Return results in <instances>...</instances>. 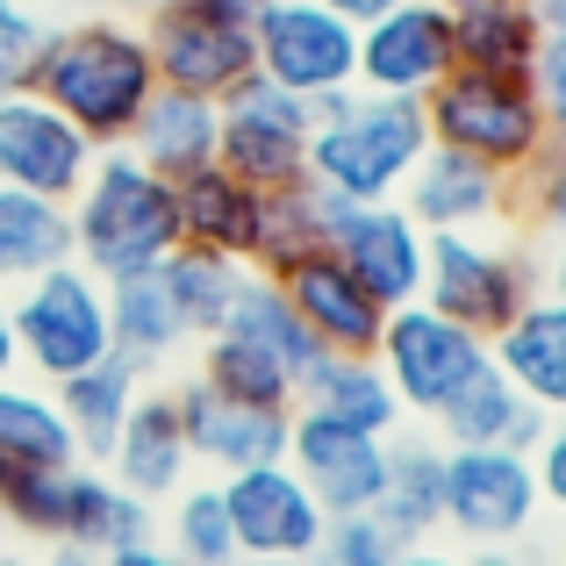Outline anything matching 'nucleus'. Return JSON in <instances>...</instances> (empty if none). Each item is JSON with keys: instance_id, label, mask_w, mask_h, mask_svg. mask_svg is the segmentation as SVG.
<instances>
[{"instance_id": "obj_6", "label": "nucleus", "mask_w": 566, "mask_h": 566, "mask_svg": "<svg viewBox=\"0 0 566 566\" xmlns=\"http://www.w3.org/2000/svg\"><path fill=\"white\" fill-rule=\"evenodd\" d=\"M538 294V265L524 244H495L481 230H430L423 244V302L438 316L467 323L473 337H495L516 308Z\"/></svg>"}, {"instance_id": "obj_31", "label": "nucleus", "mask_w": 566, "mask_h": 566, "mask_svg": "<svg viewBox=\"0 0 566 566\" xmlns=\"http://www.w3.org/2000/svg\"><path fill=\"white\" fill-rule=\"evenodd\" d=\"M65 259H72L65 201L0 187V287H22V280L51 273V265H65Z\"/></svg>"}, {"instance_id": "obj_29", "label": "nucleus", "mask_w": 566, "mask_h": 566, "mask_svg": "<svg viewBox=\"0 0 566 566\" xmlns=\"http://www.w3.org/2000/svg\"><path fill=\"white\" fill-rule=\"evenodd\" d=\"M222 331L244 337L251 352H265L273 366H287L294 387H302V374L323 359V345L308 337V323L294 316V302L280 294V280H265V273H244V280H237V302H230V316H222Z\"/></svg>"}, {"instance_id": "obj_51", "label": "nucleus", "mask_w": 566, "mask_h": 566, "mask_svg": "<svg viewBox=\"0 0 566 566\" xmlns=\"http://www.w3.org/2000/svg\"><path fill=\"white\" fill-rule=\"evenodd\" d=\"M244 566H316V559H244Z\"/></svg>"}, {"instance_id": "obj_47", "label": "nucleus", "mask_w": 566, "mask_h": 566, "mask_svg": "<svg viewBox=\"0 0 566 566\" xmlns=\"http://www.w3.org/2000/svg\"><path fill=\"white\" fill-rule=\"evenodd\" d=\"M43 566H101V553H80V545H51Z\"/></svg>"}, {"instance_id": "obj_15", "label": "nucleus", "mask_w": 566, "mask_h": 566, "mask_svg": "<svg viewBox=\"0 0 566 566\" xmlns=\"http://www.w3.org/2000/svg\"><path fill=\"white\" fill-rule=\"evenodd\" d=\"M287 467L308 481L323 516H359L387 488V438H366L352 423H331L316 409H294L287 423Z\"/></svg>"}, {"instance_id": "obj_7", "label": "nucleus", "mask_w": 566, "mask_h": 566, "mask_svg": "<svg viewBox=\"0 0 566 566\" xmlns=\"http://www.w3.org/2000/svg\"><path fill=\"white\" fill-rule=\"evenodd\" d=\"M251 72L294 101L359 86V29L323 0H265L251 8Z\"/></svg>"}, {"instance_id": "obj_52", "label": "nucleus", "mask_w": 566, "mask_h": 566, "mask_svg": "<svg viewBox=\"0 0 566 566\" xmlns=\"http://www.w3.org/2000/svg\"><path fill=\"white\" fill-rule=\"evenodd\" d=\"M438 8H473V0H438Z\"/></svg>"}, {"instance_id": "obj_32", "label": "nucleus", "mask_w": 566, "mask_h": 566, "mask_svg": "<svg viewBox=\"0 0 566 566\" xmlns=\"http://www.w3.org/2000/svg\"><path fill=\"white\" fill-rule=\"evenodd\" d=\"M0 467H80L72 423L57 409V395L22 380H0Z\"/></svg>"}, {"instance_id": "obj_25", "label": "nucleus", "mask_w": 566, "mask_h": 566, "mask_svg": "<svg viewBox=\"0 0 566 566\" xmlns=\"http://www.w3.org/2000/svg\"><path fill=\"white\" fill-rule=\"evenodd\" d=\"M430 423L444 430V444H502V452H531V444L545 438V409L516 395V387L495 374V359H488V374H473L459 387Z\"/></svg>"}, {"instance_id": "obj_43", "label": "nucleus", "mask_w": 566, "mask_h": 566, "mask_svg": "<svg viewBox=\"0 0 566 566\" xmlns=\"http://www.w3.org/2000/svg\"><path fill=\"white\" fill-rule=\"evenodd\" d=\"M545 237H553V251H545V294H559V302H566V216Z\"/></svg>"}, {"instance_id": "obj_34", "label": "nucleus", "mask_w": 566, "mask_h": 566, "mask_svg": "<svg viewBox=\"0 0 566 566\" xmlns=\"http://www.w3.org/2000/svg\"><path fill=\"white\" fill-rule=\"evenodd\" d=\"M193 380H208L230 401H251V409H294V374L273 366L265 352H251L244 337H230V331L201 337V374Z\"/></svg>"}, {"instance_id": "obj_4", "label": "nucleus", "mask_w": 566, "mask_h": 566, "mask_svg": "<svg viewBox=\"0 0 566 566\" xmlns=\"http://www.w3.org/2000/svg\"><path fill=\"white\" fill-rule=\"evenodd\" d=\"M423 123H430V144L481 158L502 180H516V172L553 144V123H545V108H538L531 72H467V65H452L423 94Z\"/></svg>"}, {"instance_id": "obj_55", "label": "nucleus", "mask_w": 566, "mask_h": 566, "mask_svg": "<svg viewBox=\"0 0 566 566\" xmlns=\"http://www.w3.org/2000/svg\"><path fill=\"white\" fill-rule=\"evenodd\" d=\"M251 8H265V0H251Z\"/></svg>"}, {"instance_id": "obj_11", "label": "nucleus", "mask_w": 566, "mask_h": 566, "mask_svg": "<svg viewBox=\"0 0 566 566\" xmlns=\"http://www.w3.org/2000/svg\"><path fill=\"white\" fill-rule=\"evenodd\" d=\"M438 510L459 538L473 545H516L538 516V473L531 452H502V444H444L438 473Z\"/></svg>"}, {"instance_id": "obj_3", "label": "nucleus", "mask_w": 566, "mask_h": 566, "mask_svg": "<svg viewBox=\"0 0 566 566\" xmlns=\"http://www.w3.org/2000/svg\"><path fill=\"white\" fill-rule=\"evenodd\" d=\"M308 115H316L308 123V187L323 201H395L416 158L430 151L423 101L345 86V94L308 101Z\"/></svg>"}, {"instance_id": "obj_30", "label": "nucleus", "mask_w": 566, "mask_h": 566, "mask_svg": "<svg viewBox=\"0 0 566 566\" xmlns=\"http://www.w3.org/2000/svg\"><path fill=\"white\" fill-rule=\"evenodd\" d=\"M438 473H444V444H430V438H387V488H380L374 516L395 531L401 545H423L430 531L444 524Z\"/></svg>"}, {"instance_id": "obj_17", "label": "nucleus", "mask_w": 566, "mask_h": 566, "mask_svg": "<svg viewBox=\"0 0 566 566\" xmlns=\"http://www.w3.org/2000/svg\"><path fill=\"white\" fill-rule=\"evenodd\" d=\"M180 401V430H187V452L216 473H244V467H273L287 459V423L294 409H251V401L216 395L208 380L172 387Z\"/></svg>"}, {"instance_id": "obj_1", "label": "nucleus", "mask_w": 566, "mask_h": 566, "mask_svg": "<svg viewBox=\"0 0 566 566\" xmlns=\"http://www.w3.org/2000/svg\"><path fill=\"white\" fill-rule=\"evenodd\" d=\"M29 94L51 101L94 151L129 144L137 115L158 94V65L144 43L137 14H80V22H51L43 57L29 72Z\"/></svg>"}, {"instance_id": "obj_5", "label": "nucleus", "mask_w": 566, "mask_h": 566, "mask_svg": "<svg viewBox=\"0 0 566 566\" xmlns=\"http://www.w3.org/2000/svg\"><path fill=\"white\" fill-rule=\"evenodd\" d=\"M8 323H14V359L57 387L108 359V280L65 259L51 273L8 287Z\"/></svg>"}, {"instance_id": "obj_27", "label": "nucleus", "mask_w": 566, "mask_h": 566, "mask_svg": "<svg viewBox=\"0 0 566 566\" xmlns=\"http://www.w3.org/2000/svg\"><path fill=\"white\" fill-rule=\"evenodd\" d=\"M180 345H187V331H180V316H172L158 273L108 280V352H115V359H129L144 380H151Z\"/></svg>"}, {"instance_id": "obj_28", "label": "nucleus", "mask_w": 566, "mask_h": 566, "mask_svg": "<svg viewBox=\"0 0 566 566\" xmlns=\"http://www.w3.org/2000/svg\"><path fill=\"white\" fill-rule=\"evenodd\" d=\"M545 51V29L524 0H473L452 8V57L467 72H531Z\"/></svg>"}, {"instance_id": "obj_14", "label": "nucleus", "mask_w": 566, "mask_h": 566, "mask_svg": "<svg viewBox=\"0 0 566 566\" xmlns=\"http://www.w3.org/2000/svg\"><path fill=\"white\" fill-rule=\"evenodd\" d=\"M452 8L438 0H401V8L359 22V86L395 101H423L452 72Z\"/></svg>"}, {"instance_id": "obj_8", "label": "nucleus", "mask_w": 566, "mask_h": 566, "mask_svg": "<svg viewBox=\"0 0 566 566\" xmlns=\"http://www.w3.org/2000/svg\"><path fill=\"white\" fill-rule=\"evenodd\" d=\"M374 359H380L387 387H395L401 416H438L473 374H488V337L438 316L430 302H401V308H387Z\"/></svg>"}, {"instance_id": "obj_46", "label": "nucleus", "mask_w": 566, "mask_h": 566, "mask_svg": "<svg viewBox=\"0 0 566 566\" xmlns=\"http://www.w3.org/2000/svg\"><path fill=\"white\" fill-rule=\"evenodd\" d=\"M531 14H538L545 36H566V0H531Z\"/></svg>"}, {"instance_id": "obj_33", "label": "nucleus", "mask_w": 566, "mask_h": 566, "mask_svg": "<svg viewBox=\"0 0 566 566\" xmlns=\"http://www.w3.org/2000/svg\"><path fill=\"white\" fill-rule=\"evenodd\" d=\"M244 273H251V265H230V259L193 251V244H180L166 265H158V287H166V302H172V316H180L187 345H201V337L222 331V316H230L237 280H244Z\"/></svg>"}, {"instance_id": "obj_49", "label": "nucleus", "mask_w": 566, "mask_h": 566, "mask_svg": "<svg viewBox=\"0 0 566 566\" xmlns=\"http://www.w3.org/2000/svg\"><path fill=\"white\" fill-rule=\"evenodd\" d=\"M86 8H94V14H144L151 0H86Z\"/></svg>"}, {"instance_id": "obj_10", "label": "nucleus", "mask_w": 566, "mask_h": 566, "mask_svg": "<svg viewBox=\"0 0 566 566\" xmlns=\"http://www.w3.org/2000/svg\"><path fill=\"white\" fill-rule=\"evenodd\" d=\"M423 244L430 230L401 201H323V251L380 308L423 302Z\"/></svg>"}, {"instance_id": "obj_54", "label": "nucleus", "mask_w": 566, "mask_h": 566, "mask_svg": "<svg viewBox=\"0 0 566 566\" xmlns=\"http://www.w3.org/2000/svg\"><path fill=\"white\" fill-rule=\"evenodd\" d=\"M65 8H86V0H65Z\"/></svg>"}, {"instance_id": "obj_41", "label": "nucleus", "mask_w": 566, "mask_h": 566, "mask_svg": "<svg viewBox=\"0 0 566 566\" xmlns=\"http://www.w3.org/2000/svg\"><path fill=\"white\" fill-rule=\"evenodd\" d=\"M531 86H538V108L553 123V137H566V36H545L538 65H531Z\"/></svg>"}, {"instance_id": "obj_38", "label": "nucleus", "mask_w": 566, "mask_h": 566, "mask_svg": "<svg viewBox=\"0 0 566 566\" xmlns=\"http://www.w3.org/2000/svg\"><path fill=\"white\" fill-rule=\"evenodd\" d=\"M559 216H566V137H553L510 180V222H524V230H553Z\"/></svg>"}, {"instance_id": "obj_40", "label": "nucleus", "mask_w": 566, "mask_h": 566, "mask_svg": "<svg viewBox=\"0 0 566 566\" xmlns=\"http://www.w3.org/2000/svg\"><path fill=\"white\" fill-rule=\"evenodd\" d=\"M531 473H538V502L566 510V409L545 416V438L531 444Z\"/></svg>"}, {"instance_id": "obj_21", "label": "nucleus", "mask_w": 566, "mask_h": 566, "mask_svg": "<svg viewBox=\"0 0 566 566\" xmlns=\"http://www.w3.org/2000/svg\"><path fill=\"white\" fill-rule=\"evenodd\" d=\"M172 201H180V244L193 251H216L230 265L259 259V230H265V193L251 180L222 166H201L187 180H172Z\"/></svg>"}, {"instance_id": "obj_36", "label": "nucleus", "mask_w": 566, "mask_h": 566, "mask_svg": "<svg viewBox=\"0 0 566 566\" xmlns=\"http://www.w3.org/2000/svg\"><path fill=\"white\" fill-rule=\"evenodd\" d=\"M172 553H180L187 566H244L216 481H208V488H180V510H172Z\"/></svg>"}, {"instance_id": "obj_26", "label": "nucleus", "mask_w": 566, "mask_h": 566, "mask_svg": "<svg viewBox=\"0 0 566 566\" xmlns=\"http://www.w3.org/2000/svg\"><path fill=\"white\" fill-rule=\"evenodd\" d=\"M57 395V409H65V423H72V444H80V459L86 467H101V459L115 452V430H123V416H129V401L144 395V374L129 359H101V366H86V374H72V380H57L51 387Z\"/></svg>"}, {"instance_id": "obj_39", "label": "nucleus", "mask_w": 566, "mask_h": 566, "mask_svg": "<svg viewBox=\"0 0 566 566\" xmlns=\"http://www.w3.org/2000/svg\"><path fill=\"white\" fill-rule=\"evenodd\" d=\"M43 36H51L43 8L0 0V94H22L29 86V72H36V57H43Z\"/></svg>"}, {"instance_id": "obj_20", "label": "nucleus", "mask_w": 566, "mask_h": 566, "mask_svg": "<svg viewBox=\"0 0 566 566\" xmlns=\"http://www.w3.org/2000/svg\"><path fill=\"white\" fill-rule=\"evenodd\" d=\"M187 467H193V452H187V430H180V401L166 387H144L129 401L123 430H115V452L101 459V473L158 510V495H180L187 488Z\"/></svg>"}, {"instance_id": "obj_42", "label": "nucleus", "mask_w": 566, "mask_h": 566, "mask_svg": "<svg viewBox=\"0 0 566 566\" xmlns=\"http://www.w3.org/2000/svg\"><path fill=\"white\" fill-rule=\"evenodd\" d=\"M101 566H187V559L158 538H137V545H123V553H101Z\"/></svg>"}, {"instance_id": "obj_9", "label": "nucleus", "mask_w": 566, "mask_h": 566, "mask_svg": "<svg viewBox=\"0 0 566 566\" xmlns=\"http://www.w3.org/2000/svg\"><path fill=\"white\" fill-rule=\"evenodd\" d=\"M308 101L280 94L273 80H237L216 101V166L251 180L259 193L273 187H302L308 180Z\"/></svg>"}, {"instance_id": "obj_24", "label": "nucleus", "mask_w": 566, "mask_h": 566, "mask_svg": "<svg viewBox=\"0 0 566 566\" xmlns=\"http://www.w3.org/2000/svg\"><path fill=\"white\" fill-rule=\"evenodd\" d=\"M129 151L158 172V180H187V172L216 166V101L208 94H180V86H158L151 108L129 129Z\"/></svg>"}, {"instance_id": "obj_44", "label": "nucleus", "mask_w": 566, "mask_h": 566, "mask_svg": "<svg viewBox=\"0 0 566 566\" xmlns=\"http://www.w3.org/2000/svg\"><path fill=\"white\" fill-rule=\"evenodd\" d=\"M323 8H331V14H345V22L359 29V22H374V14H387V8H401V0H323Z\"/></svg>"}, {"instance_id": "obj_23", "label": "nucleus", "mask_w": 566, "mask_h": 566, "mask_svg": "<svg viewBox=\"0 0 566 566\" xmlns=\"http://www.w3.org/2000/svg\"><path fill=\"white\" fill-rule=\"evenodd\" d=\"M294 409H316L331 423L366 430V438H395L401 430V401L387 387L380 359H352V352H323L302 374V387H294Z\"/></svg>"}, {"instance_id": "obj_22", "label": "nucleus", "mask_w": 566, "mask_h": 566, "mask_svg": "<svg viewBox=\"0 0 566 566\" xmlns=\"http://www.w3.org/2000/svg\"><path fill=\"white\" fill-rule=\"evenodd\" d=\"M488 359H495V374L524 401H538L545 416H559L566 409V302L538 287L495 337H488Z\"/></svg>"}, {"instance_id": "obj_13", "label": "nucleus", "mask_w": 566, "mask_h": 566, "mask_svg": "<svg viewBox=\"0 0 566 566\" xmlns=\"http://www.w3.org/2000/svg\"><path fill=\"white\" fill-rule=\"evenodd\" d=\"M137 22H144V43H151L158 86L222 101L237 80H251V22L193 14V8H180V0H151Z\"/></svg>"}, {"instance_id": "obj_35", "label": "nucleus", "mask_w": 566, "mask_h": 566, "mask_svg": "<svg viewBox=\"0 0 566 566\" xmlns=\"http://www.w3.org/2000/svg\"><path fill=\"white\" fill-rule=\"evenodd\" d=\"M308 251H323V193L316 187H273L265 193V230H259V259H251V273L280 280L294 259H308Z\"/></svg>"}, {"instance_id": "obj_12", "label": "nucleus", "mask_w": 566, "mask_h": 566, "mask_svg": "<svg viewBox=\"0 0 566 566\" xmlns=\"http://www.w3.org/2000/svg\"><path fill=\"white\" fill-rule=\"evenodd\" d=\"M222 510H230L237 531V553L244 559H308L323 545V502L308 495V481L273 459V467H244V473H222Z\"/></svg>"}, {"instance_id": "obj_16", "label": "nucleus", "mask_w": 566, "mask_h": 566, "mask_svg": "<svg viewBox=\"0 0 566 566\" xmlns=\"http://www.w3.org/2000/svg\"><path fill=\"white\" fill-rule=\"evenodd\" d=\"M94 166V144L22 86V94H0V187L43 193V201H72Z\"/></svg>"}, {"instance_id": "obj_19", "label": "nucleus", "mask_w": 566, "mask_h": 566, "mask_svg": "<svg viewBox=\"0 0 566 566\" xmlns=\"http://www.w3.org/2000/svg\"><path fill=\"white\" fill-rule=\"evenodd\" d=\"M280 294L294 302V316L308 323V337H316L323 352H352V359H374L387 308L345 273V265L331 259V251H308V259H294L287 273H280Z\"/></svg>"}, {"instance_id": "obj_48", "label": "nucleus", "mask_w": 566, "mask_h": 566, "mask_svg": "<svg viewBox=\"0 0 566 566\" xmlns=\"http://www.w3.org/2000/svg\"><path fill=\"white\" fill-rule=\"evenodd\" d=\"M467 566H531V559H524V553H502V545H481Z\"/></svg>"}, {"instance_id": "obj_53", "label": "nucleus", "mask_w": 566, "mask_h": 566, "mask_svg": "<svg viewBox=\"0 0 566 566\" xmlns=\"http://www.w3.org/2000/svg\"><path fill=\"white\" fill-rule=\"evenodd\" d=\"M0 553H8V524H0Z\"/></svg>"}, {"instance_id": "obj_18", "label": "nucleus", "mask_w": 566, "mask_h": 566, "mask_svg": "<svg viewBox=\"0 0 566 566\" xmlns=\"http://www.w3.org/2000/svg\"><path fill=\"white\" fill-rule=\"evenodd\" d=\"M395 201L423 230H495V222H510V180L467 151H444V144H430L416 158V172L401 180Z\"/></svg>"}, {"instance_id": "obj_50", "label": "nucleus", "mask_w": 566, "mask_h": 566, "mask_svg": "<svg viewBox=\"0 0 566 566\" xmlns=\"http://www.w3.org/2000/svg\"><path fill=\"white\" fill-rule=\"evenodd\" d=\"M401 566H467V559H444V553H409Z\"/></svg>"}, {"instance_id": "obj_45", "label": "nucleus", "mask_w": 566, "mask_h": 566, "mask_svg": "<svg viewBox=\"0 0 566 566\" xmlns=\"http://www.w3.org/2000/svg\"><path fill=\"white\" fill-rule=\"evenodd\" d=\"M14 366H22V359H14V323H8V287H0V380H8Z\"/></svg>"}, {"instance_id": "obj_37", "label": "nucleus", "mask_w": 566, "mask_h": 566, "mask_svg": "<svg viewBox=\"0 0 566 566\" xmlns=\"http://www.w3.org/2000/svg\"><path fill=\"white\" fill-rule=\"evenodd\" d=\"M409 553L416 545H401L374 510H359V516H331V524H323V545L308 559L316 566H401Z\"/></svg>"}, {"instance_id": "obj_2", "label": "nucleus", "mask_w": 566, "mask_h": 566, "mask_svg": "<svg viewBox=\"0 0 566 566\" xmlns=\"http://www.w3.org/2000/svg\"><path fill=\"white\" fill-rule=\"evenodd\" d=\"M72 222V265H86L94 280H129V273H158L180 251V201L172 180H158L129 144L94 151L80 193L65 201Z\"/></svg>"}, {"instance_id": "obj_56", "label": "nucleus", "mask_w": 566, "mask_h": 566, "mask_svg": "<svg viewBox=\"0 0 566 566\" xmlns=\"http://www.w3.org/2000/svg\"><path fill=\"white\" fill-rule=\"evenodd\" d=\"M524 8H531V0H524Z\"/></svg>"}]
</instances>
